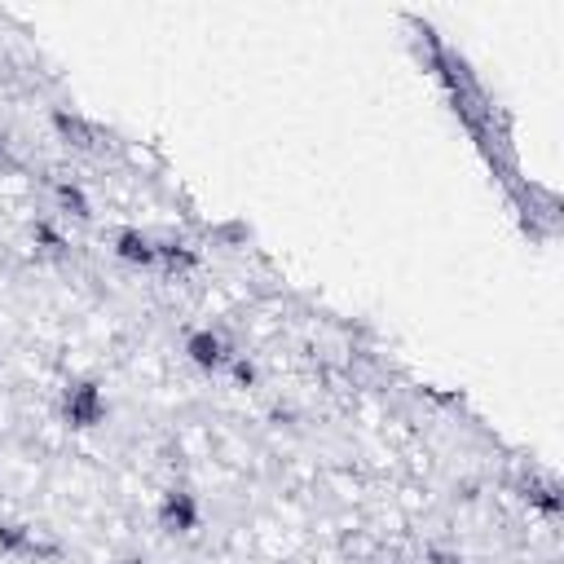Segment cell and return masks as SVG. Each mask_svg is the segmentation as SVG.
<instances>
[{
	"label": "cell",
	"mask_w": 564,
	"mask_h": 564,
	"mask_svg": "<svg viewBox=\"0 0 564 564\" xmlns=\"http://www.w3.org/2000/svg\"><path fill=\"white\" fill-rule=\"evenodd\" d=\"M48 123H53V132H57V141L66 145V150H75V154H97L101 145H106V132L93 123V119H84L79 110H53L48 115Z\"/></svg>",
	"instance_id": "3957f363"
},
{
	"label": "cell",
	"mask_w": 564,
	"mask_h": 564,
	"mask_svg": "<svg viewBox=\"0 0 564 564\" xmlns=\"http://www.w3.org/2000/svg\"><path fill=\"white\" fill-rule=\"evenodd\" d=\"M110 564H145V555H141V551H119Z\"/></svg>",
	"instance_id": "4fadbf2b"
},
{
	"label": "cell",
	"mask_w": 564,
	"mask_h": 564,
	"mask_svg": "<svg viewBox=\"0 0 564 564\" xmlns=\"http://www.w3.org/2000/svg\"><path fill=\"white\" fill-rule=\"evenodd\" d=\"M423 564H467L458 551H441V546H432L427 555H423Z\"/></svg>",
	"instance_id": "7c38bea8"
},
{
	"label": "cell",
	"mask_w": 564,
	"mask_h": 564,
	"mask_svg": "<svg viewBox=\"0 0 564 564\" xmlns=\"http://www.w3.org/2000/svg\"><path fill=\"white\" fill-rule=\"evenodd\" d=\"M53 203H57V212L70 216L75 225H88V220H93V203H88V194H84L75 181H53Z\"/></svg>",
	"instance_id": "ba28073f"
},
{
	"label": "cell",
	"mask_w": 564,
	"mask_h": 564,
	"mask_svg": "<svg viewBox=\"0 0 564 564\" xmlns=\"http://www.w3.org/2000/svg\"><path fill=\"white\" fill-rule=\"evenodd\" d=\"M110 251L123 260V264H132V269H154L159 260H154V234H145V229H115V238H110Z\"/></svg>",
	"instance_id": "8992f818"
},
{
	"label": "cell",
	"mask_w": 564,
	"mask_h": 564,
	"mask_svg": "<svg viewBox=\"0 0 564 564\" xmlns=\"http://www.w3.org/2000/svg\"><path fill=\"white\" fill-rule=\"evenodd\" d=\"M106 392H101V383H93V379H75V383H66L62 388V423L66 427H79V432H88V427H97L101 419H106Z\"/></svg>",
	"instance_id": "6da1fadb"
},
{
	"label": "cell",
	"mask_w": 564,
	"mask_h": 564,
	"mask_svg": "<svg viewBox=\"0 0 564 564\" xmlns=\"http://www.w3.org/2000/svg\"><path fill=\"white\" fill-rule=\"evenodd\" d=\"M234 344L220 335V330H212V326H203V330H189L185 335V357H189V366H198L203 375H216V370H225L229 361H234Z\"/></svg>",
	"instance_id": "5b68a950"
},
{
	"label": "cell",
	"mask_w": 564,
	"mask_h": 564,
	"mask_svg": "<svg viewBox=\"0 0 564 564\" xmlns=\"http://www.w3.org/2000/svg\"><path fill=\"white\" fill-rule=\"evenodd\" d=\"M31 538H35V524H26V520H0V555L26 560Z\"/></svg>",
	"instance_id": "9c48e42d"
},
{
	"label": "cell",
	"mask_w": 564,
	"mask_h": 564,
	"mask_svg": "<svg viewBox=\"0 0 564 564\" xmlns=\"http://www.w3.org/2000/svg\"><path fill=\"white\" fill-rule=\"evenodd\" d=\"M225 370L234 375V383H238V388H256V383H260V370H256V361H251L247 352H234V361H229Z\"/></svg>",
	"instance_id": "8fae6325"
},
{
	"label": "cell",
	"mask_w": 564,
	"mask_h": 564,
	"mask_svg": "<svg viewBox=\"0 0 564 564\" xmlns=\"http://www.w3.org/2000/svg\"><path fill=\"white\" fill-rule=\"evenodd\" d=\"M154 260L163 264V273L181 278V273H189L198 264V251L189 242H181V238H154Z\"/></svg>",
	"instance_id": "52a82bcc"
},
{
	"label": "cell",
	"mask_w": 564,
	"mask_h": 564,
	"mask_svg": "<svg viewBox=\"0 0 564 564\" xmlns=\"http://www.w3.org/2000/svg\"><path fill=\"white\" fill-rule=\"evenodd\" d=\"M511 489L529 502V507H538L542 516H560V507H564V494H560V480L551 476V471H542V467H520L516 471V480H511Z\"/></svg>",
	"instance_id": "277c9868"
},
{
	"label": "cell",
	"mask_w": 564,
	"mask_h": 564,
	"mask_svg": "<svg viewBox=\"0 0 564 564\" xmlns=\"http://www.w3.org/2000/svg\"><path fill=\"white\" fill-rule=\"evenodd\" d=\"M198 520H203V511H198V498H194V489H185V485H167V489L159 494V507H154V524H159L163 533H172V538H181V533H194V529H198Z\"/></svg>",
	"instance_id": "7a4b0ae2"
},
{
	"label": "cell",
	"mask_w": 564,
	"mask_h": 564,
	"mask_svg": "<svg viewBox=\"0 0 564 564\" xmlns=\"http://www.w3.org/2000/svg\"><path fill=\"white\" fill-rule=\"evenodd\" d=\"M31 238H35V247H40L44 256H53V260H62V256H66V238H62L53 225L35 220V225H31Z\"/></svg>",
	"instance_id": "30bf717a"
}]
</instances>
